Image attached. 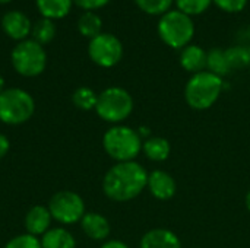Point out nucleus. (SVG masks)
I'll use <instances>...</instances> for the list:
<instances>
[{
    "label": "nucleus",
    "mask_w": 250,
    "mask_h": 248,
    "mask_svg": "<svg viewBox=\"0 0 250 248\" xmlns=\"http://www.w3.org/2000/svg\"><path fill=\"white\" fill-rule=\"evenodd\" d=\"M148 172L135 162H117L104 175L103 191L113 202H130L136 199L146 187Z\"/></svg>",
    "instance_id": "1"
},
{
    "label": "nucleus",
    "mask_w": 250,
    "mask_h": 248,
    "mask_svg": "<svg viewBox=\"0 0 250 248\" xmlns=\"http://www.w3.org/2000/svg\"><path fill=\"white\" fill-rule=\"evenodd\" d=\"M224 88L223 77L204 70L188 80L185 88V99L193 110L204 111L211 108L220 98Z\"/></svg>",
    "instance_id": "2"
},
{
    "label": "nucleus",
    "mask_w": 250,
    "mask_h": 248,
    "mask_svg": "<svg viewBox=\"0 0 250 248\" xmlns=\"http://www.w3.org/2000/svg\"><path fill=\"white\" fill-rule=\"evenodd\" d=\"M157 32L160 39L176 50H183L186 45H189L195 35V23L193 19L180 10H168L167 13L161 15Z\"/></svg>",
    "instance_id": "3"
},
{
    "label": "nucleus",
    "mask_w": 250,
    "mask_h": 248,
    "mask_svg": "<svg viewBox=\"0 0 250 248\" xmlns=\"http://www.w3.org/2000/svg\"><path fill=\"white\" fill-rule=\"evenodd\" d=\"M142 143L139 133L127 126H113L103 137L105 153L117 162L133 161L141 153Z\"/></svg>",
    "instance_id": "4"
},
{
    "label": "nucleus",
    "mask_w": 250,
    "mask_h": 248,
    "mask_svg": "<svg viewBox=\"0 0 250 248\" xmlns=\"http://www.w3.org/2000/svg\"><path fill=\"white\" fill-rule=\"evenodd\" d=\"M35 111L34 98L23 89L9 88L0 92V121L9 126L26 123Z\"/></svg>",
    "instance_id": "5"
},
{
    "label": "nucleus",
    "mask_w": 250,
    "mask_h": 248,
    "mask_svg": "<svg viewBox=\"0 0 250 248\" xmlns=\"http://www.w3.org/2000/svg\"><path fill=\"white\" fill-rule=\"evenodd\" d=\"M132 111L133 98L120 86H110L98 95L95 113L107 123H122L132 114Z\"/></svg>",
    "instance_id": "6"
},
{
    "label": "nucleus",
    "mask_w": 250,
    "mask_h": 248,
    "mask_svg": "<svg viewBox=\"0 0 250 248\" xmlns=\"http://www.w3.org/2000/svg\"><path fill=\"white\" fill-rule=\"evenodd\" d=\"M13 69L25 77H35L45 70L47 54L41 44L34 39H23L15 45L10 54Z\"/></svg>",
    "instance_id": "7"
},
{
    "label": "nucleus",
    "mask_w": 250,
    "mask_h": 248,
    "mask_svg": "<svg viewBox=\"0 0 250 248\" xmlns=\"http://www.w3.org/2000/svg\"><path fill=\"white\" fill-rule=\"evenodd\" d=\"M48 210L51 218L63 225H73L81 222L85 212V203L82 197L75 191H59L56 193L48 203Z\"/></svg>",
    "instance_id": "8"
},
{
    "label": "nucleus",
    "mask_w": 250,
    "mask_h": 248,
    "mask_svg": "<svg viewBox=\"0 0 250 248\" xmlns=\"http://www.w3.org/2000/svg\"><path fill=\"white\" fill-rule=\"evenodd\" d=\"M88 56L97 66L108 69L122 60L123 44L116 35L101 32L95 38L89 39Z\"/></svg>",
    "instance_id": "9"
},
{
    "label": "nucleus",
    "mask_w": 250,
    "mask_h": 248,
    "mask_svg": "<svg viewBox=\"0 0 250 248\" xmlns=\"http://www.w3.org/2000/svg\"><path fill=\"white\" fill-rule=\"evenodd\" d=\"M1 29L12 39L23 41L31 34L32 23L21 10H9L1 18Z\"/></svg>",
    "instance_id": "10"
},
{
    "label": "nucleus",
    "mask_w": 250,
    "mask_h": 248,
    "mask_svg": "<svg viewBox=\"0 0 250 248\" xmlns=\"http://www.w3.org/2000/svg\"><path fill=\"white\" fill-rule=\"evenodd\" d=\"M146 187L157 200H170L177 191L176 180L163 170H155L148 174Z\"/></svg>",
    "instance_id": "11"
},
{
    "label": "nucleus",
    "mask_w": 250,
    "mask_h": 248,
    "mask_svg": "<svg viewBox=\"0 0 250 248\" xmlns=\"http://www.w3.org/2000/svg\"><path fill=\"white\" fill-rule=\"evenodd\" d=\"M81 228L83 234L95 241H103L110 235L111 227L105 216L97 212H88L81 219Z\"/></svg>",
    "instance_id": "12"
},
{
    "label": "nucleus",
    "mask_w": 250,
    "mask_h": 248,
    "mask_svg": "<svg viewBox=\"0 0 250 248\" xmlns=\"http://www.w3.org/2000/svg\"><path fill=\"white\" fill-rule=\"evenodd\" d=\"M141 248H182L180 238L170 229L155 228L141 238Z\"/></svg>",
    "instance_id": "13"
},
{
    "label": "nucleus",
    "mask_w": 250,
    "mask_h": 248,
    "mask_svg": "<svg viewBox=\"0 0 250 248\" xmlns=\"http://www.w3.org/2000/svg\"><path fill=\"white\" fill-rule=\"evenodd\" d=\"M51 213L48 210V208L44 206H34L28 210L26 216H25V228L28 231V234L38 237V235H44L51 225Z\"/></svg>",
    "instance_id": "14"
},
{
    "label": "nucleus",
    "mask_w": 250,
    "mask_h": 248,
    "mask_svg": "<svg viewBox=\"0 0 250 248\" xmlns=\"http://www.w3.org/2000/svg\"><path fill=\"white\" fill-rule=\"evenodd\" d=\"M179 61L186 72L196 75L207 69V51L199 45L189 44L180 51Z\"/></svg>",
    "instance_id": "15"
},
{
    "label": "nucleus",
    "mask_w": 250,
    "mask_h": 248,
    "mask_svg": "<svg viewBox=\"0 0 250 248\" xmlns=\"http://www.w3.org/2000/svg\"><path fill=\"white\" fill-rule=\"evenodd\" d=\"M142 152L145 153V156L149 161L163 162L170 156L171 146H170V142L166 137L152 136V137H148L142 143Z\"/></svg>",
    "instance_id": "16"
},
{
    "label": "nucleus",
    "mask_w": 250,
    "mask_h": 248,
    "mask_svg": "<svg viewBox=\"0 0 250 248\" xmlns=\"http://www.w3.org/2000/svg\"><path fill=\"white\" fill-rule=\"evenodd\" d=\"M38 12L45 19H62L69 15L73 0H35Z\"/></svg>",
    "instance_id": "17"
},
{
    "label": "nucleus",
    "mask_w": 250,
    "mask_h": 248,
    "mask_svg": "<svg viewBox=\"0 0 250 248\" xmlns=\"http://www.w3.org/2000/svg\"><path fill=\"white\" fill-rule=\"evenodd\" d=\"M41 247L42 248H75L76 240L75 237L64 228H53L48 229L41 237Z\"/></svg>",
    "instance_id": "18"
},
{
    "label": "nucleus",
    "mask_w": 250,
    "mask_h": 248,
    "mask_svg": "<svg viewBox=\"0 0 250 248\" xmlns=\"http://www.w3.org/2000/svg\"><path fill=\"white\" fill-rule=\"evenodd\" d=\"M207 70L220 77H224L226 75L231 72L224 50L212 48L207 53Z\"/></svg>",
    "instance_id": "19"
},
{
    "label": "nucleus",
    "mask_w": 250,
    "mask_h": 248,
    "mask_svg": "<svg viewBox=\"0 0 250 248\" xmlns=\"http://www.w3.org/2000/svg\"><path fill=\"white\" fill-rule=\"evenodd\" d=\"M101 29H103V20L95 12H83L79 16L78 31L83 37L92 39V38H95L97 35L101 34Z\"/></svg>",
    "instance_id": "20"
},
{
    "label": "nucleus",
    "mask_w": 250,
    "mask_h": 248,
    "mask_svg": "<svg viewBox=\"0 0 250 248\" xmlns=\"http://www.w3.org/2000/svg\"><path fill=\"white\" fill-rule=\"evenodd\" d=\"M31 35H32V39L35 42H38L41 45L48 44L56 37V25L51 19L41 18L32 25Z\"/></svg>",
    "instance_id": "21"
},
{
    "label": "nucleus",
    "mask_w": 250,
    "mask_h": 248,
    "mask_svg": "<svg viewBox=\"0 0 250 248\" xmlns=\"http://www.w3.org/2000/svg\"><path fill=\"white\" fill-rule=\"evenodd\" d=\"M226 51V57L229 61V66L231 70H243L250 67V53L242 45H233L229 47Z\"/></svg>",
    "instance_id": "22"
},
{
    "label": "nucleus",
    "mask_w": 250,
    "mask_h": 248,
    "mask_svg": "<svg viewBox=\"0 0 250 248\" xmlns=\"http://www.w3.org/2000/svg\"><path fill=\"white\" fill-rule=\"evenodd\" d=\"M72 101L76 108H79L82 111H91V110H95L98 95L95 94L94 89H91L88 86H81L73 92Z\"/></svg>",
    "instance_id": "23"
},
{
    "label": "nucleus",
    "mask_w": 250,
    "mask_h": 248,
    "mask_svg": "<svg viewBox=\"0 0 250 248\" xmlns=\"http://www.w3.org/2000/svg\"><path fill=\"white\" fill-rule=\"evenodd\" d=\"M135 3L146 15H152V16L160 15L161 16L170 10L174 0H135Z\"/></svg>",
    "instance_id": "24"
},
{
    "label": "nucleus",
    "mask_w": 250,
    "mask_h": 248,
    "mask_svg": "<svg viewBox=\"0 0 250 248\" xmlns=\"http://www.w3.org/2000/svg\"><path fill=\"white\" fill-rule=\"evenodd\" d=\"M174 3L177 6V10L192 18L208 10L212 0H174Z\"/></svg>",
    "instance_id": "25"
},
{
    "label": "nucleus",
    "mask_w": 250,
    "mask_h": 248,
    "mask_svg": "<svg viewBox=\"0 0 250 248\" xmlns=\"http://www.w3.org/2000/svg\"><path fill=\"white\" fill-rule=\"evenodd\" d=\"M4 248H42L41 247V241L31 235V234H22V235H16L15 238H12Z\"/></svg>",
    "instance_id": "26"
},
{
    "label": "nucleus",
    "mask_w": 250,
    "mask_h": 248,
    "mask_svg": "<svg viewBox=\"0 0 250 248\" xmlns=\"http://www.w3.org/2000/svg\"><path fill=\"white\" fill-rule=\"evenodd\" d=\"M212 3H215V6L223 12L239 13L246 7L248 0H212Z\"/></svg>",
    "instance_id": "27"
},
{
    "label": "nucleus",
    "mask_w": 250,
    "mask_h": 248,
    "mask_svg": "<svg viewBox=\"0 0 250 248\" xmlns=\"http://www.w3.org/2000/svg\"><path fill=\"white\" fill-rule=\"evenodd\" d=\"M110 0H73V3L79 7H82L85 12H94L97 9L104 7Z\"/></svg>",
    "instance_id": "28"
},
{
    "label": "nucleus",
    "mask_w": 250,
    "mask_h": 248,
    "mask_svg": "<svg viewBox=\"0 0 250 248\" xmlns=\"http://www.w3.org/2000/svg\"><path fill=\"white\" fill-rule=\"evenodd\" d=\"M9 149H10V142H9V139H7L4 134L0 133V159L6 156V153L9 152Z\"/></svg>",
    "instance_id": "29"
},
{
    "label": "nucleus",
    "mask_w": 250,
    "mask_h": 248,
    "mask_svg": "<svg viewBox=\"0 0 250 248\" xmlns=\"http://www.w3.org/2000/svg\"><path fill=\"white\" fill-rule=\"evenodd\" d=\"M240 42H242V44H239V45L245 47V48L250 53V28L243 29V32L240 34Z\"/></svg>",
    "instance_id": "30"
},
{
    "label": "nucleus",
    "mask_w": 250,
    "mask_h": 248,
    "mask_svg": "<svg viewBox=\"0 0 250 248\" xmlns=\"http://www.w3.org/2000/svg\"><path fill=\"white\" fill-rule=\"evenodd\" d=\"M101 248H129L127 244H125L123 241H119V240H111V241H107L104 243Z\"/></svg>",
    "instance_id": "31"
},
{
    "label": "nucleus",
    "mask_w": 250,
    "mask_h": 248,
    "mask_svg": "<svg viewBox=\"0 0 250 248\" xmlns=\"http://www.w3.org/2000/svg\"><path fill=\"white\" fill-rule=\"evenodd\" d=\"M245 202H246V208H248V210L250 212V190L248 191V194H246V200H245Z\"/></svg>",
    "instance_id": "32"
},
{
    "label": "nucleus",
    "mask_w": 250,
    "mask_h": 248,
    "mask_svg": "<svg viewBox=\"0 0 250 248\" xmlns=\"http://www.w3.org/2000/svg\"><path fill=\"white\" fill-rule=\"evenodd\" d=\"M1 91H4V79H3V76L0 75V92Z\"/></svg>",
    "instance_id": "33"
},
{
    "label": "nucleus",
    "mask_w": 250,
    "mask_h": 248,
    "mask_svg": "<svg viewBox=\"0 0 250 248\" xmlns=\"http://www.w3.org/2000/svg\"><path fill=\"white\" fill-rule=\"evenodd\" d=\"M10 0H0V3H9Z\"/></svg>",
    "instance_id": "34"
},
{
    "label": "nucleus",
    "mask_w": 250,
    "mask_h": 248,
    "mask_svg": "<svg viewBox=\"0 0 250 248\" xmlns=\"http://www.w3.org/2000/svg\"><path fill=\"white\" fill-rule=\"evenodd\" d=\"M249 69H250V67H249Z\"/></svg>",
    "instance_id": "35"
}]
</instances>
